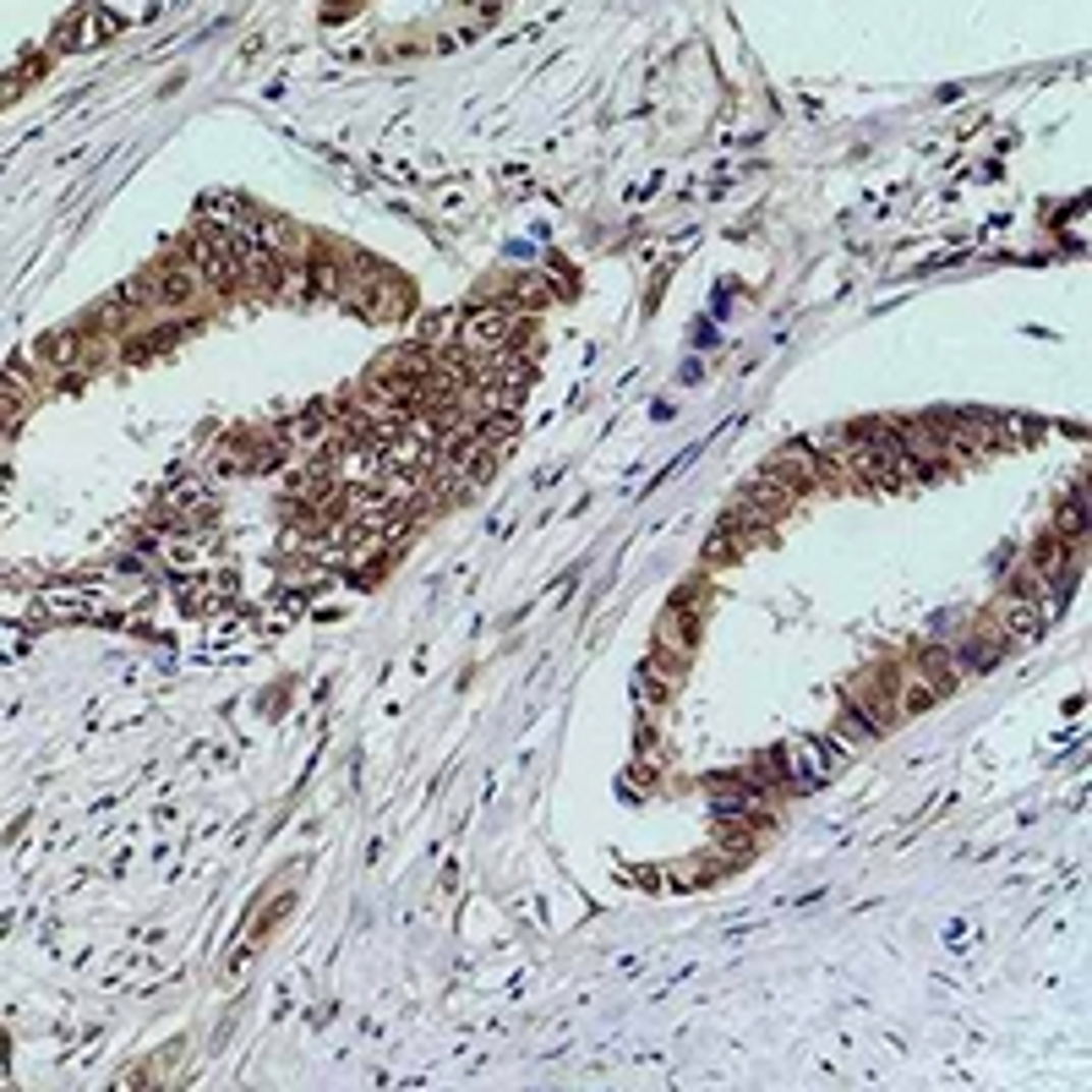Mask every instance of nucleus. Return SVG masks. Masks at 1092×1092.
<instances>
[{
    "label": "nucleus",
    "mask_w": 1092,
    "mask_h": 1092,
    "mask_svg": "<svg viewBox=\"0 0 1092 1092\" xmlns=\"http://www.w3.org/2000/svg\"><path fill=\"white\" fill-rule=\"evenodd\" d=\"M1082 503H1087V492H1082V487H1076V497H1071V503H1066V508H1059V525H1066V530H1071V536H1082V520H1087V508H1082Z\"/></svg>",
    "instance_id": "6"
},
{
    "label": "nucleus",
    "mask_w": 1092,
    "mask_h": 1092,
    "mask_svg": "<svg viewBox=\"0 0 1092 1092\" xmlns=\"http://www.w3.org/2000/svg\"><path fill=\"white\" fill-rule=\"evenodd\" d=\"M186 252H192V263L203 268V279L214 284V290H235V284H247V273H240V263H235L230 240H224L219 230H208V224L186 240Z\"/></svg>",
    "instance_id": "1"
},
{
    "label": "nucleus",
    "mask_w": 1092,
    "mask_h": 1092,
    "mask_svg": "<svg viewBox=\"0 0 1092 1092\" xmlns=\"http://www.w3.org/2000/svg\"><path fill=\"white\" fill-rule=\"evenodd\" d=\"M923 672H929V689L934 694L950 689V656H945V650H929V656H923Z\"/></svg>",
    "instance_id": "5"
},
{
    "label": "nucleus",
    "mask_w": 1092,
    "mask_h": 1092,
    "mask_svg": "<svg viewBox=\"0 0 1092 1092\" xmlns=\"http://www.w3.org/2000/svg\"><path fill=\"white\" fill-rule=\"evenodd\" d=\"M192 273L186 268H164V273H154V279H143L137 290H126L131 301H154V307H186L192 301Z\"/></svg>",
    "instance_id": "2"
},
{
    "label": "nucleus",
    "mask_w": 1092,
    "mask_h": 1092,
    "mask_svg": "<svg viewBox=\"0 0 1092 1092\" xmlns=\"http://www.w3.org/2000/svg\"><path fill=\"white\" fill-rule=\"evenodd\" d=\"M694 640H700V612H689V606H666V617H661V650L666 656H689L694 650Z\"/></svg>",
    "instance_id": "3"
},
{
    "label": "nucleus",
    "mask_w": 1092,
    "mask_h": 1092,
    "mask_svg": "<svg viewBox=\"0 0 1092 1092\" xmlns=\"http://www.w3.org/2000/svg\"><path fill=\"white\" fill-rule=\"evenodd\" d=\"M1005 629L1016 634V640H1033V634H1038V612H1033V606H1022V601H1011L1005 606Z\"/></svg>",
    "instance_id": "4"
}]
</instances>
